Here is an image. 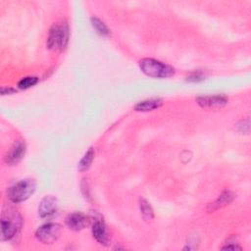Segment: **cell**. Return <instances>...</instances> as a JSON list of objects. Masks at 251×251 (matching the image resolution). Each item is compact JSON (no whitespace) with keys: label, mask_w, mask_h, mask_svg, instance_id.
<instances>
[{"label":"cell","mask_w":251,"mask_h":251,"mask_svg":"<svg viewBox=\"0 0 251 251\" xmlns=\"http://www.w3.org/2000/svg\"><path fill=\"white\" fill-rule=\"evenodd\" d=\"M69 41V27L66 22L54 24L48 33L47 47L50 50H63Z\"/></svg>","instance_id":"cell-1"},{"label":"cell","mask_w":251,"mask_h":251,"mask_svg":"<svg viewBox=\"0 0 251 251\" xmlns=\"http://www.w3.org/2000/svg\"><path fill=\"white\" fill-rule=\"evenodd\" d=\"M16 90L11 88V87H2L1 88V94L2 95H6V94H11V93H14Z\"/></svg>","instance_id":"cell-19"},{"label":"cell","mask_w":251,"mask_h":251,"mask_svg":"<svg viewBox=\"0 0 251 251\" xmlns=\"http://www.w3.org/2000/svg\"><path fill=\"white\" fill-rule=\"evenodd\" d=\"M204 78V76L200 74V73H192L190 75L187 76V80L189 81H199L202 80Z\"/></svg>","instance_id":"cell-17"},{"label":"cell","mask_w":251,"mask_h":251,"mask_svg":"<svg viewBox=\"0 0 251 251\" xmlns=\"http://www.w3.org/2000/svg\"><path fill=\"white\" fill-rule=\"evenodd\" d=\"M37 81H38V78L36 76H25V77H23L18 82V87L21 89H26L35 85Z\"/></svg>","instance_id":"cell-16"},{"label":"cell","mask_w":251,"mask_h":251,"mask_svg":"<svg viewBox=\"0 0 251 251\" xmlns=\"http://www.w3.org/2000/svg\"><path fill=\"white\" fill-rule=\"evenodd\" d=\"M58 208L57 198L53 195H46L39 203L38 215L41 218H49L53 216Z\"/></svg>","instance_id":"cell-6"},{"label":"cell","mask_w":251,"mask_h":251,"mask_svg":"<svg viewBox=\"0 0 251 251\" xmlns=\"http://www.w3.org/2000/svg\"><path fill=\"white\" fill-rule=\"evenodd\" d=\"M89 218L79 212L72 213L66 218V225L73 230H80L89 225Z\"/></svg>","instance_id":"cell-8"},{"label":"cell","mask_w":251,"mask_h":251,"mask_svg":"<svg viewBox=\"0 0 251 251\" xmlns=\"http://www.w3.org/2000/svg\"><path fill=\"white\" fill-rule=\"evenodd\" d=\"M22 220L19 215L12 214L3 216L1 220V238L8 240L13 238L21 228Z\"/></svg>","instance_id":"cell-4"},{"label":"cell","mask_w":251,"mask_h":251,"mask_svg":"<svg viewBox=\"0 0 251 251\" xmlns=\"http://www.w3.org/2000/svg\"><path fill=\"white\" fill-rule=\"evenodd\" d=\"M93 158H94V150H93V148H90V149L84 154V156L81 158V160L79 161V163H78V165H77L78 171H79V172L86 171V170L90 167V165H91V163H92V161H93Z\"/></svg>","instance_id":"cell-13"},{"label":"cell","mask_w":251,"mask_h":251,"mask_svg":"<svg viewBox=\"0 0 251 251\" xmlns=\"http://www.w3.org/2000/svg\"><path fill=\"white\" fill-rule=\"evenodd\" d=\"M91 25L99 34H101L103 36H107V35L110 34V30L107 27V25L101 20H99L98 18L92 17L91 18Z\"/></svg>","instance_id":"cell-15"},{"label":"cell","mask_w":251,"mask_h":251,"mask_svg":"<svg viewBox=\"0 0 251 251\" xmlns=\"http://www.w3.org/2000/svg\"><path fill=\"white\" fill-rule=\"evenodd\" d=\"M139 68L146 75L152 77H169L175 74L173 67L151 58L140 60Z\"/></svg>","instance_id":"cell-2"},{"label":"cell","mask_w":251,"mask_h":251,"mask_svg":"<svg viewBox=\"0 0 251 251\" xmlns=\"http://www.w3.org/2000/svg\"><path fill=\"white\" fill-rule=\"evenodd\" d=\"M162 104H163L162 99L152 98V99L144 100V101H141V102L137 103L134 106V109L136 111H139V112H147V111H152L154 109H157V108L161 107Z\"/></svg>","instance_id":"cell-12"},{"label":"cell","mask_w":251,"mask_h":251,"mask_svg":"<svg viewBox=\"0 0 251 251\" xmlns=\"http://www.w3.org/2000/svg\"><path fill=\"white\" fill-rule=\"evenodd\" d=\"M25 153V144L22 140H17L5 155V162L9 165L18 164Z\"/></svg>","instance_id":"cell-7"},{"label":"cell","mask_w":251,"mask_h":251,"mask_svg":"<svg viewBox=\"0 0 251 251\" xmlns=\"http://www.w3.org/2000/svg\"><path fill=\"white\" fill-rule=\"evenodd\" d=\"M35 182L33 179H23L13 186H11L8 191V197L9 199L14 203H20L26 199H28L33 192L35 191Z\"/></svg>","instance_id":"cell-3"},{"label":"cell","mask_w":251,"mask_h":251,"mask_svg":"<svg viewBox=\"0 0 251 251\" xmlns=\"http://www.w3.org/2000/svg\"><path fill=\"white\" fill-rule=\"evenodd\" d=\"M223 249H225V250H226V249H227V250H228V249H231V250H236V249L241 250L242 248H241L239 245L235 244V243H229V244H226V246H224Z\"/></svg>","instance_id":"cell-18"},{"label":"cell","mask_w":251,"mask_h":251,"mask_svg":"<svg viewBox=\"0 0 251 251\" xmlns=\"http://www.w3.org/2000/svg\"><path fill=\"white\" fill-rule=\"evenodd\" d=\"M93 237L102 245L107 246L110 242V236L105 224L101 221H97L92 226Z\"/></svg>","instance_id":"cell-10"},{"label":"cell","mask_w":251,"mask_h":251,"mask_svg":"<svg viewBox=\"0 0 251 251\" xmlns=\"http://www.w3.org/2000/svg\"><path fill=\"white\" fill-rule=\"evenodd\" d=\"M62 233V226L56 223H48L41 226L35 232L36 238L44 243L51 244L54 243Z\"/></svg>","instance_id":"cell-5"},{"label":"cell","mask_w":251,"mask_h":251,"mask_svg":"<svg viewBox=\"0 0 251 251\" xmlns=\"http://www.w3.org/2000/svg\"><path fill=\"white\" fill-rule=\"evenodd\" d=\"M234 198H235V194L234 193H232L231 191H225L224 193L221 194V196L214 203L209 205L208 210L210 212H212V211H215V210H217L219 208H222V207L226 206V204L230 203Z\"/></svg>","instance_id":"cell-11"},{"label":"cell","mask_w":251,"mask_h":251,"mask_svg":"<svg viewBox=\"0 0 251 251\" xmlns=\"http://www.w3.org/2000/svg\"><path fill=\"white\" fill-rule=\"evenodd\" d=\"M139 207H140V211H141V214H142L144 220L149 221V220H152L154 218L153 209L145 199L141 198L139 200Z\"/></svg>","instance_id":"cell-14"},{"label":"cell","mask_w":251,"mask_h":251,"mask_svg":"<svg viewBox=\"0 0 251 251\" xmlns=\"http://www.w3.org/2000/svg\"><path fill=\"white\" fill-rule=\"evenodd\" d=\"M228 99L225 95L200 96L197 98V103L202 108H216L223 107L227 103Z\"/></svg>","instance_id":"cell-9"}]
</instances>
